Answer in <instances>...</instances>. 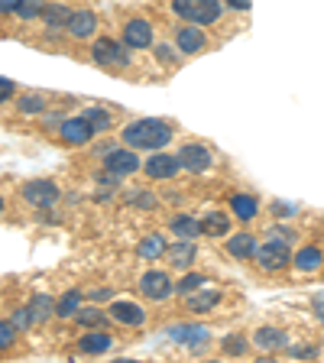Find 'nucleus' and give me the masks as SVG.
I'll list each match as a JSON object with an SVG mask.
<instances>
[{
	"label": "nucleus",
	"mask_w": 324,
	"mask_h": 363,
	"mask_svg": "<svg viewBox=\"0 0 324 363\" xmlns=\"http://www.w3.org/2000/svg\"><path fill=\"white\" fill-rule=\"evenodd\" d=\"M253 259H257L266 272H282L289 263H292V247H289V240L272 237V240H266L263 247H257V257Z\"/></svg>",
	"instance_id": "obj_5"
},
{
	"label": "nucleus",
	"mask_w": 324,
	"mask_h": 363,
	"mask_svg": "<svg viewBox=\"0 0 324 363\" xmlns=\"http://www.w3.org/2000/svg\"><path fill=\"white\" fill-rule=\"evenodd\" d=\"M55 130H59V136L68 146H88L91 136H94V130H91V123L84 117H65Z\"/></svg>",
	"instance_id": "obj_13"
},
{
	"label": "nucleus",
	"mask_w": 324,
	"mask_h": 363,
	"mask_svg": "<svg viewBox=\"0 0 324 363\" xmlns=\"http://www.w3.org/2000/svg\"><path fill=\"white\" fill-rule=\"evenodd\" d=\"M68 36L72 39H88V36H94L98 33V13L94 10H88V7H82V10H72V16H68Z\"/></svg>",
	"instance_id": "obj_14"
},
{
	"label": "nucleus",
	"mask_w": 324,
	"mask_h": 363,
	"mask_svg": "<svg viewBox=\"0 0 324 363\" xmlns=\"http://www.w3.org/2000/svg\"><path fill=\"white\" fill-rule=\"evenodd\" d=\"M286 350H289L292 357H298V360H308V357L315 360V357H318V347H315V344H302V347H286Z\"/></svg>",
	"instance_id": "obj_39"
},
{
	"label": "nucleus",
	"mask_w": 324,
	"mask_h": 363,
	"mask_svg": "<svg viewBox=\"0 0 324 363\" xmlns=\"http://www.w3.org/2000/svg\"><path fill=\"white\" fill-rule=\"evenodd\" d=\"M156 55L166 62V65H175V62L181 59V52L179 49H172V45H156Z\"/></svg>",
	"instance_id": "obj_38"
},
{
	"label": "nucleus",
	"mask_w": 324,
	"mask_h": 363,
	"mask_svg": "<svg viewBox=\"0 0 324 363\" xmlns=\"http://www.w3.org/2000/svg\"><path fill=\"white\" fill-rule=\"evenodd\" d=\"M179 159H175V152H152L150 159L143 162V172L150 175V179L156 182H169L179 175Z\"/></svg>",
	"instance_id": "obj_11"
},
{
	"label": "nucleus",
	"mask_w": 324,
	"mask_h": 363,
	"mask_svg": "<svg viewBox=\"0 0 324 363\" xmlns=\"http://www.w3.org/2000/svg\"><path fill=\"white\" fill-rule=\"evenodd\" d=\"M43 10H45V0H20V4H16V16H20L23 23L43 20Z\"/></svg>",
	"instance_id": "obj_31"
},
{
	"label": "nucleus",
	"mask_w": 324,
	"mask_h": 363,
	"mask_svg": "<svg viewBox=\"0 0 324 363\" xmlns=\"http://www.w3.org/2000/svg\"><path fill=\"white\" fill-rule=\"evenodd\" d=\"M224 354H230V357H243L250 350V340L243 337V334H230V337H224Z\"/></svg>",
	"instance_id": "obj_34"
},
{
	"label": "nucleus",
	"mask_w": 324,
	"mask_h": 363,
	"mask_svg": "<svg viewBox=\"0 0 324 363\" xmlns=\"http://www.w3.org/2000/svg\"><path fill=\"white\" fill-rule=\"evenodd\" d=\"M111 347H113V337L104 331V328H88V334L78 340V350H82V354H91V357L107 354Z\"/></svg>",
	"instance_id": "obj_17"
},
{
	"label": "nucleus",
	"mask_w": 324,
	"mask_h": 363,
	"mask_svg": "<svg viewBox=\"0 0 324 363\" xmlns=\"http://www.w3.org/2000/svg\"><path fill=\"white\" fill-rule=\"evenodd\" d=\"M33 321H36V318H33L30 305H26V308H16V311H13V318H10V325H13L16 331H26V328L33 325Z\"/></svg>",
	"instance_id": "obj_36"
},
{
	"label": "nucleus",
	"mask_w": 324,
	"mask_h": 363,
	"mask_svg": "<svg viewBox=\"0 0 324 363\" xmlns=\"http://www.w3.org/2000/svg\"><path fill=\"white\" fill-rule=\"evenodd\" d=\"M20 198L30 204V208H36V211H49V208L59 204L62 189L55 185L52 179H33V182H26V185L20 189Z\"/></svg>",
	"instance_id": "obj_3"
},
{
	"label": "nucleus",
	"mask_w": 324,
	"mask_h": 363,
	"mask_svg": "<svg viewBox=\"0 0 324 363\" xmlns=\"http://www.w3.org/2000/svg\"><path fill=\"white\" fill-rule=\"evenodd\" d=\"M16 4H20V0H0V16L16 13Z\"/></svg>",
	"instance_id": "obj_44"
},
{
	"label": "nucleus",
	"mask_w": 324,
	"mask_h": 363,
	"mask_svg": "<svg viewBox=\"0 0 324 363\" xmlns=\"http://www.w3.org/2000/svg\"><path fill=\"white\" fill-rule=\"evenodd\" d=\"M166 237L162 234H150V237H143L140 240V247H136V257L140 259H146V263H152V259H162L166 257Z\"/></svg>",
	"instance_id": "obj_22"
},
{
	"label": "nucleus",
	"mask_w": 324,
	"mask_h": 363,
	"mask_svg": "<svg viewBox=\"0 0 324 363\" xmlns=\"http://www.w3.org/2000/svg\"><path fill=\"white\" fill-rule=\"evenodd\" d=\"M175 16H181L185 23H195V26H204V23H218L224 4L220 0H172Z\"/></svg>",
	"instance_id": "obj_2"
},
{
	"label": "nucleus",
	"mask_w": 324,
	"mask_h": 363,
	"mask_svg": "<svg viewBox=\"0 0 324 363\" xmlns=\"http://www.w3.org/2000/svg\"><path fill=\"white\" fill-rule=\"evenodd\" d=\"M224 4L230 10H250V7H253V0H224Z\"/></svg>",
	"instance_id": "obj_45"
},
{
	"label": "nucleus",
	"mask_w": 324,
	"mask_h": 363,
	"mask_svg": "<svg viewBox=\"0 0 324 363\" xmlns=\"http://www.w3.org/2000/svg\"><path fill=\"white\" fill-rule=\"evenodd\" d=\"M16 111L20 113H43L45 111V98L43 94H36V91H30V94H23V98L16 101Z\"/></svg>",
	"instance_id": "obj_32"
},
{
	"label": "nucleus",
	"mask_w": 324,
	"mask_h": 363,
	"mask_svg": "<svg viewBox=\"0 0 324 363\" xmlns=\"http://www.w3.org/2000/svg\"><path fill=\"white\" fill-rule=\"evenodd\" d=\"M253 344H257L259 350H286L289 334L279 331V328H259V331L253 334Z\"/></svg>",
	"instance_id": "obj_20"
},
{
	"label": "nucleus",
	"mask_w": 324,
	"mask_h": 363,
	"mask_svg": "<svg viewBox=\"0 0 324 363\" xmlns=\"http://www.w3.org/2000/svg\"><path fill=\"white\" fill-rule=\"evenodd\" d=\"M227 230H230V218H227L224 211H208L201 218V234H208V237H227Z\"/></svg>",
	"instance_id": "obj_24"
},
{
	"label": "nucleus",
	"mask_w": 324,
	"mask_h": 363,
	"mask_svg": "<svg viewBox=\"0 0 324 363\" xmlns=\"http://www.w3.org/2000/svg\"><path fill=\"white\" fill-rule=\"evenodd\" d=\"M91 302H111V298H113V292H111V289H91Z\"/></svg>",
	"instance_id": "obj_42"
},
{
	"label": "nucleus",
	"mask_w": 324,
	"mask_h": 363,
	"mask_svg": "<svg viewBox=\"0 0 324 363\" xmlns=\"http://www.w3.org/2000/svg\"><path fill=\"white\" fill-rule=\"evenodd\" d=\"M272 211L279 214V218H292V214H295V204H289V201H276V204H272Z\"/></svg>",
	"instance_id": "obj_41"
},
{
	"label": "nucleus",
	"mask_w": 324,
	"mask_h": 363,
	"mask_svg": "<svg viewBox=\"0 0 324 363\" xmlns=\"http://www.w3.org/2000/svg\"><path fill=\"white\" fill-rule=\"evenodd\" d=\"M292 263H295V269L315 272V269H321L324 266V253L318 247H305V250H298V253L292 257Z\"/></svg>",
	"instance_id": "obj_25"
},
{
	"label": "nucleus",
	"mask_w": 324,
	"mask_h": 363,
	"mask_svg": "<svg viewBox=\"0 0 324 363\" xmlns=\"http://www.w3.org/2000/svg\"><path fill=\"white\" fill-rule=\"evenodd\" d=\"M127 201L136 204V208H143V211H150V208L159 204V198L152 195V191H127Z\"/></svg>",
	"instance_id": "obj_35"
},
{
	"label": "nucleus",
	"mask_w": 324,
	"mask_h": 363,
	"mask_svg": "<svg viewBox=\"0 0 324 363\" xmlns=\"http://www.w3.org/2000/svg\"><path fill=\"white\" fill-rule=\"evenodd\" d=\"M107 315H111L113 321H121V325H130V328H140L146 321V311L136 302H123V298L107 305Z\"/></svg>",
	"instance_id": "obj_16"
},
{
	"label": "nucleus",
	"mask_w": 324,
	"mask_h": 363,
	"mask_svg": "<svg viewBox=\"0 0 324 363\" xmlns=\"http://www.w3.org/2000/svg\"><path fill=\"white\" fill-rule=\"evenodd\" d=\"M269 234H272V237H279V240H289V243L295 240V230H292V227H272Z\"/></svg>",
	"instance_id": "obj_43"
},
{
	"label": "nucleus",
	"mask_w": 324,
	"mask_h": 363,
	"mask_svg": "<svg viewBox=\"0 0 324 363\" xmlns=\"http://www.w3.org/2000/svg\"><path fill=\"white\" fill-rule=\"evenodd\" d=\"M16 334H20V331H16L10 321H0V350H10V347H13Z\"/></svg>",
	"instance_id": "obj_37"
},
{
	"label": "nucleus",
	"mask_w": 324,
	"mask_h": 363,
	"mask_svg": "<svg viewBox=\"0 0 324 363\" xmlns=\"http://www.w3.org/2000/svg\"><path fill=\"white\" fill-rule=\"evenodd\" d=\"M75 321L82 328H104L107 325V315H104V308H98V305H88V308H78L75 311Z\"/></svg>",
	"instance_id": "obj_28"
},
{
	"label": "nucleus",
	"mask_w": 324,
	"mask_h": 363,
	"mask_svg": "<svg viewBox=\"0 0 324 363\" xmlns=\"http://www.w3.org/2000/svg\"><path fill=\"white\" fill-rule=\"evenodd\" d=\"M156 33H152V23L143 20V16H136V20H127L123 23V45H127L130 52L133 49H150Z\"/></svg>",
	"instance_id": "obj_10"
},
{
	"label": "nucleus",
	"mask_w": 324,
	"mask_h": 363,
	"mask_svg": "<svg viewBox=\"0 0 324 363\" xmlns=\"http://www.w3.org/2000/svg\"><path fill=\"white\" fill-rule=\"evenodd\" d=\"M91 59L104 68H130V49L123 45V39L117 43L111 36H101L91 43Z\"/></svg>",
	"instance_id": "obj_4"
},
{
	"label": "nucleus",
	"mask_w": 324,
	"mask_h": 363,
	"mask_svg": "<svg viewBox=\"0 0 324 363\" xmlns=\"http://www.w3.org/2000/svg\"><path fill=\"white\" fill-rule=\"evenodd\" d=\"M4 208H7V201H4V195H0V214H4Z\"/></svg>",
	"instance_id": "obj_47"
},
{
	"label": "nucleus",
	"mask_w": 324,
	"mask_h": 363,
	"mask_svg": "<svg viewBox=\"0 0 324 363\" xmlns=\"http://www.w3.org/2000/svg\"><path fill=\"white\" fill-rule=\"evenodd\" d=\"M121 140L130 150H162V146L172 143V127L166 121H156V117H143V121H133L121 130Z\"/></svg>",
	"instance_id": "obj_1"
},
{
	"label": "nucleus",
	"mask_w": 324,
	"mask_h": 363,
	"mask_svg": "<svg viewBox=\"0 0 324 363\" xmlns=\"http://www.w3.org/2000/svg\"><path fill=\"white\" fill-rule=\"evenodd\" d=\"M175 49H179L181 55H201L204 49H208V36H204L201 26H179L175 30Z\"/></svg>",
	"instance_id": "obj_12"
},
{
	"label": "nucleus",
	"mask_w": 324,
	"mask_h": 363,
	"mask_svg": "<svg viewBox=\"0 0 324 363\" xmlns=\"http://www.w3.org/2000/svg\"><path fill=\"white\" fill-rule=\"evenodd\" d=\"M68 16H72V7H65V4H45L43 10V23L49 33H59L68 26Z\"/></svg>",
	"instance_id": "obj_23"
},
{
	"label": "nucleus",
	"mask_w": 324,
	"mask_h": 363,
	"mask_svg": "<svg viewBox=\"0 0 324 363\" xmlns=\"http://www.w3.org/2000/svg\"><path fill=\"white\" fill-rule=\"evenodd\" d=\"M230 208H234V218H240V220H253L259 214V204L253 195H234L230 198Z\"/></svg>",
	"instance_id": "obj_27"
},
{
	"label": "nucleus",
	"mask_w": 324,
	"mask_h": 363,
	"mask_svg": "<svg viewBox=\"0 0 324 363\" xmlns=\"http://www.w3.org/2000/svg\"><path fill=\"white\" fill-rule=\"evenodd\" d=\"M104 169L111 175H117V179H127V175H133L136 169H140V156H136L130 146H121V150L113 146V150L104 156Z\"/></svg>",
	"instance_id": "obj_9"
},
{
	"label": "nucleus",
	"mask_w": 324,
	"mask_h": 363,
	"mask_svg": "<svg viewBox=\"0 0 324 363\" xmlns=\"http://www.w3.org/2000/svg\"><path fill=\"white\" fill-rule=\"evenodd\" d=\"M82 117L91 123V130H94V133H107V130L113 127V117L104 111V107H88Z\"/></svg>",
	"instance_id": "obj_29"
},
{
	"label": "nucleus",
	"mask_w": 324,
	"mask_h": 363,
	"mask_svg": "<svg viewBox=\"0 0 324 363\" xmlns=\"http://www.w3.org/2000/svg\"><path fill=\"white\" fill-rule=\"evenodd\" d=\"M195 257H198V250H195V240H181L179 237V243H172V247H166V259L175 266V269H191V263H195Z\"/></svg>",
	"instance_id": "obj_18"
},
{
	"label": "nucleus",
	"mask_w": 324,
	"mask_h": 363,
	"mask_svg": "<svg viewBox=\"0 0 324 363\" xmlns=\"http://www.w3.org/2000/svg\"><path fill=\"white\" fill-rule=\"evenodd\" d=\"M204 282H208V276H198V272H185V276L175 282V292H179V295H189V292H195V289H201Z\"/></svg>",
	"instance_id": "obj_33"
},
{
	"label": "nucleus",
	"mask_w": 324,
	"mask_h": 363,
	"mask_svg": "<svg viewBox=\"0 0 324 363\" xmlns=\"http://www.w3.org/2000/svg\"><path fill=\"white\" fill-rule=\"evenodd\" d=\"M169 230H172L175 237H181V240H198V237H201V220L191 218V214H175V218L169 220Z\"/></svg>",
	"instance_id": "obj_21"
},
{
	"label": "nucleus",
	"mask_w": 324,
	"mask_h": 363,
	"mask_svg": "<svg viewBox=\"0 0 324 363\" xmlns=\"http://www.w3.org/2000/svg\"><path fill=\"white\" fill-rule=\"evenodd\" d=\"M13 94H16V84L10 78H0V104H7Z\"/></svg>",
	"instance_id": "obj_40"
},
{
	"label": "nucleus",
	"mask_w": 324,
	"mask_h": 363,
	"mask_svg": "<svg viewBox=\"0 0 324 363\" xmlns=\"http://www.w3.org/2000/svg\"><path fill=\"white\" fill-rule=\"evenodd\" d=\"M220 298L224 295L218 292V289H195V292H189L185 295V308L189 311H195V315H208V311H214L220 305Z\"/></svg>",
	"instance_id": "obj_15"
},
{
	"label": "nucleus",
	"mask_w": 324,
	"mask_h": 363,
	"mask_svg": "<svg viewBox=\"0 0 324 363\" xmlns=\"http://www.w3.org/2000/svg\"><path fill=\"white\" fill-rule=\"evenodd\" d=\"M175 159H179V166L185 169V172H195V175L208 172V169L214 166V156H211V150H208L204 143H185V146H179Z\"/></svg>",
	"instance_id": "obj_6"
},
{
	"label": "nucleus",
	"mask_w": 324,
	"mask_h": 363,
	"mask_svg": "<svg viewBox=\"0 0 324 363\" xmlns=\"http://www.w3.org/2000/svg\"><path fill=\"white\" fill-rule=\"evenodd\" d=\"M169 337H172L175 344L191 347L195 354L211 347V334H208V328H201V325H172L169 328Z\"/></svg>",
	"instance_id": "obj_7"
},
{
	"label": "nucleus",
	"mask_w": 324,
	"mask_h": 363,
	"mask_svg": "<svg viewBox=\"0 0 324 363\" xmlns=\"http://www.w3.org/2000/svg\"><path fill=\"white\" fill-rule=\"evenodd\" d=\"M257 237L253 234H234V237H227L224 250H227V257H234V259H253L257 257Z\"/></svg>",
	"instance_id": "obj_19"
},
{
	"label": "nucleus",
	"mask_w": 324,
	"mask_h": 363,
	"mask_svg": "<svg viewBox=\"0 0 324 363\" xmlns=\"http://www.w3.org/2000/svg\"><path fill=\"white\" fill-rule=\"evenodd\" d=\"M82 298H84V295L78 292V289L62 292L59 298H55V315H59V318H75V311L82 308Z\"/></svg>",
	"instance_id": "obj_26"
},
{
	"label": "nucleus",
	"mask_w": 324,
	"mask_h": 363,
	"mask_svg": "<svg viewBox=\"0 0 324 363\" xmlns=\"http://www.w3.org/2000/svg\"><path fill=\"white\" fill-rule=\"evenodd\" d=\"M30 311H33V318H36V321H45V318L55 311V298H52V295H45V292H36L30 298Z\"/></svg>",
	"instance_id": "obj_30"
},
{
	"label": "nucleus",
	"mask_w": 324,
	"mask_h": 363,
	"mask_svg": "<svg viewBox=\"0 0 324 363\" xmlns=\"http://www.w3.org/2000/svg\"><path fill=\"white\" fill-rule=\"evenodd\" d=\"M315 318H318V321H321V325H324V302H318V308H315Z\"/></svg>",
	"instance_id": "obj_46"
},
{
	"label": "nucleus",
	"mask_w": 324,
	"mask_h": 363,
	"mask_svg": "<svg viewBox=\"0 0 324 363\" xmlns=\"http://www.w3.org/2000/svg\"><path fill=\"white\" fill-rule=\"evenodd\" d=\"M140 292H143L146 298H152V302H166L169 295L175 292V282H172V276H169V272L150 269L143 279H140Z\"/></svg>",
	"instance_id": "obj_8"
}]
</instances>
